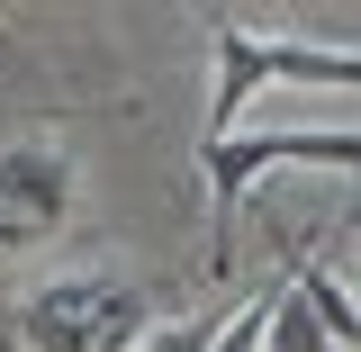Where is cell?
<instances>
[{
  "mask_svg": "<svg viewBox=\"0 0 361 352\" xmlns=\"http://www.w3.org/2000/svg\"><path fill=\"white\" fill-rule=\"evenodd\" d=\"M217 334H226V316H180V325H154L145 352H217Z\"/></svg>",
  "mask_w": 361,
  "mask_h": 352,
  "instance_id": "7",
  "label": "cell"
},
{
  "mask_svg": "<svg viewBox=\"0 0 361 352\" xmlns=\"http://www.w3.org/2000/svg\"><path fill=\"white\" fill-rule=\"evenodd\" d=\"M289 289H298V298H307V316L325 325V334H334V352H361V298L343 289V280H334V262H325V253H298Z\"/></svg>",
  "mask_w": 361,
  "mask_h": 352,
  "instance_id": "5",
  "label": "cell"
},
{
  "mask_svg": "<svg viewBox=\"0 0 361 352\" xmlns=\"http://www.w3.org/2000/svg\"><path fill=\"white\" fill-rule=\"evenodd\" d=\"M271 82L361 90V54H353V45H307V37H253L244 18H217V90H208V127H199V145L244 135V109H253Z\"/></svg>",
  "mask_w": 361,
  "mask_h": 352,
  "instance_id": "2",
  "label": "cell"
},
{
  "mask_svg": "<svg viewBox=\"0 0 361 352\" xmlns=\"http://www.w3.org/2000/svg\"><path fill=\"white\" fill-rule=\"evenodd\" d=\"M262 352H334V334L307 316V298L298 289H280V308H271V334H262Z\"/></svg>",
  "mask_w": 361,
  "mask_h": 352,
  "instance_id": "6",
  "label": "cell"
},
{
  "mask_svg": "<svg viewBox=\"0 0 361 352\" xmlns=\"http://www.w3.org/2000/svg\"><path fill=\"white\" fill-rule=\"evenodd\" d=\"M82 208V163L63 145H0V262L45 253Z\"/></svg>",
  "mask_w": 361,
  "mask_h": 352,
  "instance_id": "4",
  "label": "cell"
},
{
  "mask_svg": "<svg viewBox=\"0 0 361 352\" xmlns=\"http://www.w3.org/2000/svg\"><path fill=\"white\" fill-rule=\"evenodd\" d=\"M298 163L361 181V127H244L226 145H199V172H208V271H226V253H235V217H244L253 181L298 172Z\"/></svg>",
  "mask_w": 361,
  "mask_h": 352,
  "instance_id": "1",
  "label": "cell"
},
{
  "mask_svg": "<svg viewBox=\"0 0 361 352\" xmlns=\"http://www.w3.org/2000/svg\"><path fill=\"white\" fill-rule=\"evenodd\" d=\"M145 289L118 271H63L18 298V344L27 352H145Z\"/></svg>",
  "mask_w": 361,
  "mask_h": 352,
  "instance_id": "3",
  "label": "cell"
}]
</instances>
